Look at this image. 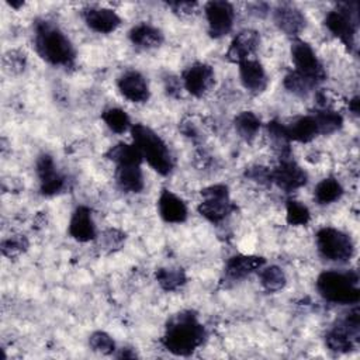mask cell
Masks as SVG:
<instances>
[{"label": "cell", "mask_w": 360, "mask_h": 360, "mask_svg": "<svg viewBox=\"0 0 360 360\" xmlns=\"http://www.w3.org/2000/svg\"><path fill=\"white\" fill-rule=\"evenodd\" d=\"M205 339L204 326L193 311H183L173 315L163 336L165 347L177 356L191 354Z\"/></svg>", "instance_id": "1"}, {"label": "cell", "mask_w": 360, "mask_h": 360, "mask_svg": "<svg viewBox=\"0 0 360 360\" xmlns=\"http://www.w3.org/2000/svg\"><path fill=\"white\" fill-rule=\"evenodd\" d=\"M34 44L38 55L51 65L70 66L75 60L76 52L72 42L51 21H37Z\"/></svg>", "instance_id": "2"}, {"label": "cell", "mask_w": 360, "mask_h": 360, "mask_svg": "<svg viewBox=\"0 0 360 360\" xmlns=\"http://www.w3.org/2000/svg\"><path fill=\"white\" fill-rule=\"evenodd\" d=\"M131 134L134 145L139 149L142 158L153 170L162 176H166L173 170L174 162L172 153L165 141L155 131L142 124H135L131 127Z\"/></svg>", "instance_id": "3"}, {"label": "cell", "mask_w": 360, "mask_h": 360, "mask_svg": "<svg viewBox=\"0 0 360 360\" xmlns=\"http://www.w3.org/2000/svg\"><path fill=\"white\" fill-rule=\"evenodd\" d=\"M359 277L354 271H323L316 280L319 294L329 302L357 304L360 300Z\"/></svg>", "instance_id": "4"}, {"label": "cell", "mask_w": 360, "mask_h": 360, "mask_svg": "<svg viewBox=\"0 0 360 360\" xmlns=\"http://www.w3.org/2000/svg\"><path fill=\"white\" fill-rule=\"evenodd\" d=\"M357 3H340L325 17L326 28L339 38L349 49L354 48V39L359 25Z\"/></svg>", "instance_id": "5"}, {"label": "cell", "mask_w": 360, "mask_h": 360, "mask_svg": "<svg viewBox=\"0 0 360 360\" xmlns=\"http://www.w3.org/2000/svg\"><path fill=\"white\" fill-rule=\"evenodd\" d=\"M359 308H353L343 319L338 321L336 325L325 336L326 346L336 353H349L357 343L360 336V315Z\"/></svg>", "instance_id": "6"}, {"label": "cell", "mask_w": 360, "mask_h": 360, "mask_svg": "<svg viewBox=\"0 0 360 360\" xmlns=\"http://www.w3.org/2000/svg\"><path fill=\"white\" fill-rule=\"evenodd\" d=\"M316 246L322 257L338 263L349 262L354 253L350 236L330 226H325L318 231Z\"/></svg>", "instance_id": "7"}, {"label": "cell", "mask_w": 360, "mask_h": 360, "mask_svg": "<svg viewBox=\"0 0 360 360\" xmlns=\"http://www.w3.org/2000/svg\"><path fill=\"white\" fill-rule=\"evenodd\" d=\"M201 197L202 201L198 205V212L210 222H221L235 208L229 200L228 187L224 184H214L204 188Z\"/></svg>", "instance_id": "8"}, {"label": "cell", "mask_w": 360, "mask_h": 360, "mask_svg": "<svg viewBox=\"0 0 360 360\" xmlns=\"http://www.w3.org/2000/svg\"><path fill=\"white\" fill-rule=\"evenodd\" d=\"M291 59L295 65V72L307 77L315 86L325 80L326 73L314 49L309 44L301 39H294L291 44Z\"/></svg>", "instance_id": "9"}, {"label": "cell", "mask_w": 360, "mask_h": 360, "mask_svg": "<svg viewBox=\"0 0 360 360\" xmlns=\"http://www.w3.org/2000/svg\"><path fill=\"white\" fill-rule=\"evenodd\" d=\"M205 17L208 21V32L212 38L226 35L235 18V11L228 1H210L205 4Z\"/></svg>", "instance_id": "10"}, {"label": "cell", "mask_w": 360, "mask_h": 360, "mask_svg": "<svg viewBox=\"0 0 360 360\" xmlns=\"http://www.w3.org/2000/svg\"><path fill=\"white\" fill-rule=\"evenodd\" d=\"M271 181L285 193L294 191L307 183V173L291 159H280L278 166L270 172Z\"/></svg>", "instance_id": "11"}, {"label": "cell", "mask_w": 360, "mask_h": 360, "mask_svg": "<svg viewBox=\"0 0 360 360\" xmlns=\"http://www.w3.org/2000/svg\"><path fill=\"white\" fill-rule=\"evenodd\" d=\"M186 90L193 96H202L214 84V70L210 65L197 62L187 68L183 73Z\"/></svg>", "instance_id": "12"}, {"label": "cell", "mask_w": 360, "mask_h": 360, "mask_svg": "<svg viewBox=\"0 0 360 360\" xmlns=\"http://www.w3.org/2000/svg\"><path fill=\"white\" fill-rule=\"evenodd\" d=\"M37 173L41 183V191L45 195H53L65 187V179L56 170L53 159L49 155H41L37 160Z\"/></svg>", "instance_id": "13"}, {"label": "cell", "mask_w": 360, "mask_h": 360, "mask_svg": "<svg viewBox=\"0 0 360 360\" xmlns=\"http://www.w3.org/2000/svg\"><path fill=\"white\" fill-rule=\"evenodd\" d=\"M259 42L260 38L257 31L255 30H243L238 32L228 48L226 59L238 65L246 59H250V56L259 46Z\"/></svg>", "instance_id": "14"}, {"label": "cell", "mask_w": 360, "mask_h": 360, "mask_svg": "<svg viewBox=\"0 0 360 360\" xmlns=\"http://www.w3.org/2000/svg\"><path fill=\"white\" fill-rule=\"evenodd\" d=\"M239 76L243 87L250 93L259 94L267 87V75L262 63L256 59H246L239 63Z\"/></svg>", "instance_id": "15"}, {"label": "cell", "mask_w": 360, "mask_h": 360, "mask_svg": "<svg viewBox=\"0 0 360 360\" xmlns=\"http://www.w3.org/2000/svg\"><path fill=\"white\" fill-rule=\"evenodd\" d=\"M121 94L132 103H145L149 98V87L145 77L136 70H128L118 79Z\"/></svg>", "instance_id": "16"}, {"label": "cell", "mask_w": 360, "mask_h": 360, "mask_svg": "<svg viewBox=\"0 0 360 360\" xmlns=\"http://www.w3.org/2000/svg\"><path fill=\"white\" fill-rule=\"evenodd\" d=\"M83 18L93 31L100 34H110L121 24V18L114 10L103 7H90L83 10Z\"/></svg>", "instance_id": "17"}, {"label": "cell", "mask_w": 360, "mask_h": 360, "mask_svg": "<svg viewBox=\"0 0 360 360\" xmlns=\"http://www.w3.org/2000/svg\"><path fill=\"white\" fill-rule=\"evenodd\" d=\"M273 17L276 25L287 35H298L305 28V15L295 6L281 4Z\"/></svg>", "instance_id": "18"}, {"label": "cell", "mask_w": 360, "mask_h": 360, "mask_svg": "<svg viewBox=\"0 0 360 360\" xmlns=\"http://www.w3.org/2000/svg\"><path fill=\"white\" fill-rule=\"evenodd\" d=\"M158 210L163 221L170 224L184 222L187 218V207L184 201L169 190H163L158 200Z\"/></svg>", "instance_id": "19"}, {"label": "cell", "mask_w": 360, "mask_h": 360, "mask_svg": "<svg viewBox=\"0 0 360 360\" xmlns=\"http://www.w3.org/2000/svg\"><path fill=\"white\" fill-rule=\"evenodd\" d=\"M69 233L79 242H89L96 238V228L91 219V211L80 205L75 210L70 224H69Z\"/></svg>", "instance_id": "20"}, {"label": "cell", "mask_w": 360, "mask_h": 360, "mask_svg": "<svg viewBox=\"0 0 360 360\" xmlns=\"http://www.w3.org/2000/svg\"><path fill=\"white\" fill-rule=\"evenodd\" d=\"M284 128L290 141H297L302 143L312 141L319 134L314 115L295 117L290 124L284 125Z\"/></svg>", "instance_id": "21"}, {"label": "cell", "mask_w": 360, "mask_h": 360, "mask_svg": "<svg viewBox=\"0 0 360 360\" xmlns=\"http://www.w3.org/2000/svg\"><path fill=\"white\" fill-rule=\"evenodd\" d=\"M263 264H264V259L259 256H246V255L232 256L225 264V274L232 280H239L246 277L252 271L262 269Z\"/></svg>", "instance_id": "22"}, {"label": "cell", "mask_w": 360, "mask_h": 360, "mask_svg": "<svg viewBox=\"0 0 360 360\" xmlns=\"http://www.w3.org/2000/svg\"><path fill=\"white\" fill-rule=\"evenodd\" d=\"M115 179L122 191L139 193L143 188V176L139 165L117 166Z\"/></svg>", "instance_id": "23"}, {"label": "cell", "mask_w": 360, "mask_h": 360, "mask_svg": "<svg viewBox=\"0 0 360 360\" xmlns=\"http://www.w3.org/2000/svg\"><path fill=\"white\" fill-rule=\"evenodd\" d=\"M129 39L135 46L149 49L156 48L163 42V34L156 27L142 22L131 28Z\"/></svg>", "instance_id": "24"}, {"label": "cell", "mask_w": 360, "mask_h": 360, "mask_svg": "<svg viewBox=\"0 0 360 360\" xmlns=\"http://www.w3.org/2000/svg\"><path fill=\"white\" fill-rule=\"evenodd\" d=\"M107 158L112 160L117 166H124V165H141L143 160L139 149L132 143H117L115 146L110 148L107 152Z\"/></svg>", "instance_id": "25"}, {"label": "cell", "mask_w": 360, "mask_h": 360, "mask_svg": "<svg viewBox=\"0 0 360 360\" xmlns=\"http://www.w3.org/2000/svg\"><path fill=\"white\" fill-rule=\"evenodd\" d=\"M267 131H269V136L273 145V149L278 153L280 159H287L291 158V149H290V139L285 134V128L284 124L278 122V121H270L267 125Z\"/></svg>", "instance_id": "26"}, {"label": "cell", "mask_w": 360, "mask_h": 360, "mask_svg": "<svg viewBox=\"0 0 360 360\" xmlns=\"http://www.w3.org/2000/svg\"><path fill=\"white\" fill-rule=\"evenodd\" d=\"M233 125L239 136L250 142L260 128V118L252 111H242L235 117Z\"/></svg>", "instance_id": "27"}, {"label": "cell", "mask_w": 360, "mask_h": 360, "mask_svg": "<svg viewBox=\"0 0 360 360\" xmlns=\"http://www.w3.org/2000/svg\"><path fill=\"white\" fill-rule=\"evenodd\" d=\"M343 194V187L342 184L333 179V177H326L321 180L314 191V197L318 201V204H330L336 200H339Z\"/></svg>", "instance_id": "28"}, {"label": "cell", "mask_w": 360, "mask_h": 360, "mask_svg": "<svg viewBox=\"0 0 360 360\" xmlns=\"http://www.w3.org/2000/svg\"><path fill=\"white\" fill-rule=\"evenodd\" d=\"M314 118L318 125L319 134H325V135L336 132L343 125L342 115L328 107H322L321 110H316L314 114Z\"/></svg>", "instance_id": "29"}, {"label": "cell", "mask_w": 360, "mask_h": 360, "mask_svg": "<svg viewBox=\"0 0 360 360\" xmlns=\"http://www.w3.org/2000/svg\"><path fill=\"white\" fill-rule=\"evenodd\" d=\"M259 278H260L263 288L270 292L280 291L285 285V281H287L284 271L278 266H269V267L260 269Z\"/></svg>", "instance_id": "30"}, {"label": "cell", "mask_w": 360, "mask_h": 360, "mask_svg": "<svg viewBox=\"0 0 360 360\" xmlns=\"http://www.w3.org/2000/svg\"><path fill=\"white\" fill-rule=\"evenodd\" d=\"M101 118L105 122V125L115 134H124L131 127L128 114L124 110L117 107L104 110L101 114Z\"/></svg>", "instance_id": "31"}, {"label": "cell", "mask_w": 360, "mask_h": 360, "mask_svg": "<svg viewBox=\"0 0 360 360\" xmlns=\"http://www.w3.org/2000/svg\"><path fill=\"white\" fill-rule=\"evenodd\" d=\"M156 280L163 290L174 291L186 283V274L181 269H159Z\"/></svg>", "instance_id": "32"}, {"label": "cell", "mask_w": 360, "mask_h": 360, "mask_svg": "<svg viewBox=\"0 0 360 360\" xmlns=\"http://www.w3.org/2000/svg\"><path fill=\"white\" fill-rule=\"evenodd\" d=\"M284 86L288 91L298 94V96H305L315 87V84L312 82H309L307 77H304L302 75H300L295 70L290 72L284 77Z\"/></svg>", "instance_id": "33"}, {"label": "cell", "mask_w": 360, "mask_h": 360, "mask_svg": "<svg viewBox=\"0 0 360 360\" xmlns=\"http://www.w3.org/2000/svg\"><path fill=\"white\" fill-rule=\"evenodd\" d=\"M285 215H287V222L290 225H295V226H300V225H307L309 218H311V214H309V210L307 208V205L301 204L300 201H288L287 202V208H285Z\"/></svg>", "instance_id": "34"}, {"label": "cell", "mask_w": 360, "mask_h": 360, "mask_svg": "<svg viewBox=\"0 0 360 360\" xmlns=\"http://www.w3.org/2000/svg\"><path fill=\"white\" fill-rule=\"evenodd\" d=\"M89 345L94 352L101 353V354H111L115 350V343H114L112 338L101 330L94 332L89 338Z\"/></svg>", "instance_id": "35"}, {"label": "cell", "mask_w": 360, "mask_h": 360, "mask_svg": "<svg viewBox=\"0 0 360 360\" xmlns=\"http://www.w3.org/2000/svg\"><path fill=\"white\" fill-rule=\"evenodd\" d=\"M28 246L25 238L22 236H11L6 240H3L1 243V252L4 256L13 257L17 256L18 253H21L22 250H25V248Z\"/></svg>", "instance_id": "36"}, {"label": "cell", "mask_w": 360, "mask_h": 360, "mask_svg": "<svg viewBox=\"0 0 360 360\" xmlns=\"http://www.w3.org/2000/svg\"><path fill=\"white\" fill-rule=\"evenodd\" d=\"M103 239H104V242H105V243H104L105 248L114 249V248L121 246V243H122V240H124V233L120 232V231H117V229H108V231L104 232Z\"/></svg>", "instance_id": "37"}, {"label": "cell", "mask_w": 360, "mask_h": 360, "mask_svg": "<svg viewBox=\"0 0 360 360\" xmlns=\"http://www.w3.org/2000/svg\"><path fill=\"white\" fill-rule=\"evenodd\" d=\"M246 176L255 181L259 183H266V181H271V176H270V170H267L263 166H256V167H250L249 170H246Z\"/></svg>", "instance_id": "38"}, {"label": "cell", "mask_w": 360, "mask_h": 360, "mask_svg": "<svg viewBox=\"0 0 360 360\" xmlns=\"http://www.w3.org/2000/svg\"><path fill=\"white\" fill-rule=\"evenodd\" d=\"M169 7L173 8L174 13L181 14V15H187L191 14L194 11V8L197 7V3H191V1H176V3H169Z\"/></svg>", "instance_id": "39"}, {"label": "cell", "mask_w": 360, "mask_h": 360, "mask_svg": "<svg viewBox=\"0 0 360 360\" xmlns=\"http://www.w3.org/2000/svg\"><path fill=\"white\" fill-rule=\"evenodd\" d=\"M359 97L356 96V97H353L350 101H349V108H350V111L354 114V115H357L359 114Z\"/></svg>", "instance_id": "40"}]
</instances>
